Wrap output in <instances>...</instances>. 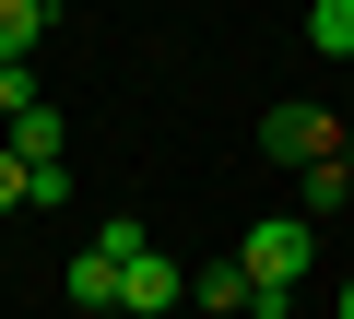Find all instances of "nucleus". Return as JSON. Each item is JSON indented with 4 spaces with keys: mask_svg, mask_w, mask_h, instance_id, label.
I'll use <instances>...</instances> for the list:
<instances>
[{
    "mask_svg": "<svg viewBox=\"0 0 354 319\" xmlns=\"http://www.w3.org/2000/svg\"><path fill=\"white\" fill-rule=\"evenodd\" d=\"M236 260H248V284H272V295H295V272L319 260V225H307V213H260Z\"/></svg>",
    "mask_w": 354,
    "mask_h": 319,
    "instance_id": "nucleus-1",
    "label": "nucleus"
},
{
    "mask_svg": "<svg viewBox=\"0 0 354 319\" xmlns=\"http://www.w3.org/2000/svg\"><path fill=\"white\" fill-rule=\"evenodd\" d=\"M260 154H272V166H295V178H307L319 154H342V130H330V118H319L307 95H283V107L260 118Z\"/></svg>",
    "mask_w": 354,
    "mask_h": 319,
    "instance_id": "nucleus-2",
    "label": "nucleus"
},
{
    "mask_svg": "<svg viewBox=\"0 0 354 319\" xmlns=\"http://www.w3.org/2000/svg\"><path fill=\"white\" fill-rule=\"evenodd\" d=\"M0 142H12L24 166H59V154H71V118H59L48 95H36V107H12V118H0Z\"/></svg>",
    "mask_w": 354,
    "mask_h": 319,
    "instance_id": "nucleus-3",
    "label": "nucleus"
},
{
    "mask_svg": "<svg viewBox=\"0 0 354 319\" xmlns=\"http://www.w3.org/2000/svg\"><path fill=\"white\" fill-rule=\"evenodd\" d=\"M177 295H189V272H177V260H165V248H142V260H130V272H118V307H142V319H165V307H177Z\"/></svg>",
    "mask_w": 354,
    "mask_h": 319,
    "instance_id": "nucleus-4",
    "label": "nucleus"
},
{
    "mask_svg": "<svg viewBox=\"0 0 354 319\" xmlns=\"http://www.w3.org/2000/svg\"><path fill=\"white\" fill-rule=\"evenodd\" d=\"M189 295H201V307H225V319H248V307H260L248 260H201V272H189Z\"/></svg>",
    "mask_w": 354,
    "mask_h": 319,
    "instance_id": "nucleus-5",
    "label": "nucleus"
},
{
    "mask_svg": "<svg viewBox=\"0 0 354 319\" xmlns=\"http://www.w3.org/2000/svg\"><path fill=\"white\" fill-rule=\"evenodd\" d=\"M48 48V0H0V71Z\"/></svg>",
    "mask_w": 354,
    "mask_h": 319,
    "instance_id": "nucleus-6",
    "label": "nucleus"
},
{
    "mask_svg": "<svg viewBox=\"0 0 354 319\" xmlns=\"http://www.w3.org/2000/svg\"><path fill=\"white\" fill-rule=\"evenodd\" d=\"M307 48L319 60H354V0H307Z\"/></svg>",
    "mask_w": 354,
    "mask_h": 319,
    "instance_id": "nucleus-7",
    "label": "nucleus"
},
{
    "mask_svg": "<svg viewBox=\"0 0 354 319\" xmlns=\"http://www.w3.org/2000/svg\"><path fill=\"white\" fill-rule=\"evenodd\" d=\"M342 201H354V166H342V154H319V166H307V225L342 213Z\"/></svg>",
    "mask_w": 354,
    "mask_h": 319,
    "instance_id": "nucleus-8",
    "label": "nucleus"
},
{
    "mask_svg": "<svg viewBox=\"0 0 354 319\" xmlns=\"http://www.w3.org/2000/svg\"><path fill=\"white\" fill-rule=\"evenodd\" d=\"M71 307H118V260H106V248L71 260Z\"/></svg>",
    "mask_w": 354,
    "mask_h": 319,
    "instance_id": "nucleus-9",
    "label": "nucleus"
},
{
    "mask_svg": "<svg viewBox=\"0 0 354 319\" xmlns=\"http://www.w3.org/2000/svg\"><path fill=\"white\" fill-rule=\"evenodd\" d=\"M95 248H106V260H118V272H130V260H142V248H153V237H142V225H130V213H106V225H95Z\"/></svg>",
    "mask_w": 354,
    "mask_h": 319,
    "instance_id": "nucleus-10",
    "label": "nucleus"
},
{
    "mask_svg": "<svg viewBox=\"0 0 354 319\" xmlns=\"http://www.w3.org/2000/svg\"><path fill=\"white\" fill-rule=\"evenodd\" d=\"M24 201H36V166H24L12 142H0V213H24Z\"/></svg>",
    "mask_w": 354,
    "mask_h": 319,
    "instance_id": "nucleus-11",
    "label": "nucleus"
},
{
    "mask_svg": "<svg viewBox=\"0 0 354 319\" xmlns=\"http://www.w3.org/2000/svg\"><path fill=\"white\" fill-rule=\"evenodd\" d=\"M330 319H354V284H342V295H330Z\"/></svg>",
    "mask_w": 354,
    "mask_h": 319,
    "instance_id": "nucleus-12",
    "label": "nucleus"
}]
</instances>
